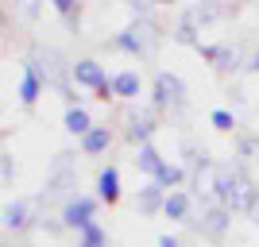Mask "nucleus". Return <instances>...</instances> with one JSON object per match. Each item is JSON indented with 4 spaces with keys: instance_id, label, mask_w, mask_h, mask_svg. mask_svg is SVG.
Returning <instances> with one entry per match:
<instances>
[{
    "instance_id": "nucleus-23",
    "label": "nucleus",
    "mask_w": 259,
    "mask_h": 247,
    "mask_svg": "<svg viewBox=\"0 0 259 247\" xmlns=\"http://www.w3.org/2000/svg\"><path fill=\"white\" fill-rule=\"evenodd\" d=\"M251 66H255V70H259V54H255V58H251Z\"/></svg>"
},
{
    "instance_id": "nucleus-1",
    "label": "nucleus",
    "mask_w": 259,
    "mask_h": 247,
    "mask_svg": "<svg viewBox=\"0 0 259 247\" xmlns=\"http://www.w3.org/2000/svg\"><path fill=\"white\" fill-rule=\"evenodd\" d=\"M93 197H74V201H66V209H62V224L66 228H81L85 232L89 224H93Z\"/></svg>"
},
{
    "instance_id": "nucleus-10",
    "label": "nucleus",
    "mask_w": 259,
    "mask_h": 247,
    "mask_svg": "<svg viewBox=\"0 0 259 247\" xmlns=\"http://www.w3.org/2000/svg\"><path fill=\"white\" fill-rule=\"evenodd\" d=\"M66 128L74 131V135H81V139H85L89 131H93V128H89V116L81 112V108H74V105L66 108Z\"/></svg>"
},
{
    "instance_id": "nucleus-12",
    "label": "nucleus",
    "mask_w": 259,
    "mask_h": 247,
    "mask_svg": "<svg viewBox=\"0 0 259 247\" xmlns=\"http://www.w3.org/2000/svg\"><path fill=\"white\" fill-rule=\"evenodd\" d=\"M4 224H8V228H23V224H27V205H23V201L8 205V209H4Z\"/></svg>"
},
{
    "instance_id": "nucleus-11",
    "label": "nucleus",
    "mask_w": 259,
    "mask_h": 247,
    "mask_svg": "<svg viewBox=\"0 0 259 247\" xmlns=\"http://www.w3.org/2000/svg\"><path fill=\"white\" fill-rule=\"evenodd\" d=\"M162 205H166V197H162L159 185H147V189L140 193V209H143V213H159Z\"/></svg>"
},
{
    "instance_id": "nucleus-8",
    "label": "nucleus",
    "mask_w": 259,
    "mask_h": 247,
    "mask_svg": "<svg viewBox=\"0 0 259 247\" xmlns=\"http://www.w3.org/2000/svg\"><path fill=\"white\" fill-rule=\"evenodd\" d=\"M162 213L170 216V220H186V216H190V193H166Z\"/></svg>"
},
{
    "instance_id": "nucleus-20",
    "label": "nucleus",
    "mask_w": 259,
    "mask_h": 247,
    "mask_svg": "<svg viewBox=\"0 0 259 247\" xmlns=\"http://www.w3.org/2000/svg\"><path fill=\"white\" fill-rule=\"evenodd\" d=\"M240 147H244V151H248V155H251V159H259V139H244V143H240Z\"/></svg>"
},
{
    "instance_id": "nucleus-17",
    "label": "nucleus",
    "mask_w": 259,
    "mask_h": 247,
    "mask_svg": "<svg viewBox=\"0 0 259 247\" xmlns=\"http://www.w3.org/2000/svg\"><path fill=\"white\" fill-rule=\"evenodd\" d=\"M225 224H228V220H225V209H213V213L205 216V232H225Z\"/></svg>"
},
{
    "instance_id": "nucleus-19",
    "label": "nucleus",
    "mask_w": 259,
    "mask_h": 247,
    "mask_svg": "<svg viewBox=\"0 0 259 247\" xmlns=\"http://www.w3.org/2000/svg\"><path fill=\"white\" fill-rule=\"evenodd\" d=\"M116 46H124V51H136V54L143 51V43H140V35H132V31H124V35H120V39H116Z\"/></svg>"
},
{
    "instance_id": "nucleus-9",
    "label": "nucleus",
    "mask_w": 259,
    "mask_h": 247,
    "mask_svg": "<svg viewBox=\"0 0 259 247\" xmlns=\"http://www.w3.org/2000/svg\"><path fill=\"white\" fill-rule=\"evenodd\" d=\"M108 139H112V131H108V128H93L85 139H81V151H85V155H101V151L108 147Z\"/></svg>"
},
{
    "instance_id": "nucleus-6",
    "label": "nucleus",
    "mask_w": 259,
    "mask_h": 247,
    "mask_svg": "<svg viewBox=\"0 0 259 247\" xmlns=\"http://www.w3.org/2000/svg\"><path fill=\"white\" fill-rule=\"evenodd\" d=\"M136 166H140L143 174H151V178H155V174L162 170V159H159V151H155L151 143H143V147H140V155H136Z\"/></svg>"
},
{
    "instance_id": "nucleus-21",
    "label": "nucleus",
    "mask_w": 259,
    "mask_h": 247,
    "mask_svg": "<svg viewBox=\"0 0 259 247\" xmlns=\"http://www.w3.org/2000/svg\"><path fill=\"white\" fill-rule=\"evenodd\" d=\"M248 213H251V220H259V193L251 197V205H248Z\"/></svg>"
},
{
    "instance_id": "nucleus-16",
    "label": "nucleus",
    "mask_w": 259,
    "mask_h": 247,
    "mask_svg": "<svg viewBox=\"0 0 259 247\" xmlns=\"http://www.w3.org/2000/svg\"><path fill=\"white\" fill-rule=\"evenodd\" d=\"M108 236H105V228L101 224H89L85 232H81V247H105Z\"/></svg>"
},
{
    "instance_id": "nucleus-2",
    "label": "nucleus",
    "mask_w": 259,
    "mask_h": 247,
    "mask_svg": "<svg viewBox=\"0 0 259 247\" xmlns=\"http://www.w3.org/2000/svg\"><path fill=\"white\" fill-rule=\"evenodd\" d=\"M70 74H74V81H81V85H89V89H101V93H105V89H112V81L105 77V70H101L97 62H89V58L74 62V70H70ZM105 97H108V93H105Z\"/></svg>"
},
{
    "instance_id": "nucleus-18",
    "label": "nucleus",
    "mask_w": 259,
    "mask_h": 247,
    "mask_svg": "<svg viewBox=\"0 0 259 247\" xmlns=\"http://www.w3.org/2000/svg\"><path fill=\"white\" fill-rule=\"evenodd\" d=\"M213 128H221V131H232V128H236V120H232V112H225V108H217V112H213Z\"/></svg>"
},
{
    "instance_id": "nucleus-14",
    "label": "nucleus",
    "mask_w": 259,
    "mask_h": 247,
    "mask_svg": "<svg viewBox=\"0 0 259 247\" xmlns=\"http://www.w3.org/2000/svg\"><path fill=\"white\" fill-rule=\"evenodd\" d=\"M182 182V170H178V166H166V162H162V170L155 174V185H159V189H170V185H178Z\"/></svg>"
},
{
    "instance_id": "nucleus-7",
    "label": "nucleus",
    "mask_w": 259,
    "mask_h": 247,
    "mask_svg": "<svg viewBox=\"0 0 259 247\" xmlns=\"http://www.w3.org/2000/svg\"><path fill=\"white\" fill-rule=\"evenodd\" d=\"M97 193L105 197V201H116V197H120V178H116V166L101 170V178H97Z\"/></svg>"
},
{
    "instance_id": "nucleus-22",
    "label": "nucleus",
    "mask_w": 259,
    "mask_h": 247,
    "mask_svg": "<svg viewBox=\"0 0 259 247\" xmlns=\"http://www.w3.org/2000/svg\"><path fill=\"white\" fill-rule=\"evenodd\" d=\"M159 247H178V239L174 236H159Z\"/></svg>"
},
{
    "instance_id": "nucleus-3",
    "label": "nucleus",
    "mask_w": 259,
    "mask_h": 247,
    "mask_svg": "<svg viewBox=\"0 0 259 247\" xmlns=\"http://www.w3.org/2000/svg\"><path fill=\"white\" fill-rule=\"evenodd\" d=\"M155 101H159V105H174V108H182V81H178V77L174 74H159L155 77Z\"/></svg>"
},
{
    "instance_id": "nucleus-5",
    "label": "nucleus",
    "mask_w": 259,
    "mask_h": 247,
    "mask_svg": "<svg viewBox=\"0 0 259 247\" xmlns=\"http://www.w3.org/2000/svg\"><path fill=\"white\" fill-rule=\"evenodd\" d=\"M112 93L116 97H140V74H132V70L116 74L112 77Z\"/></svg>"
},
{
    "instance_id": "nucleus-13",
    "label": "nucleus",
    "mask_w": 259,
    "mask_h": 247,
    "mask_svg": "<svg viewBox=\"0 0 259 247\" xmlns=\"http://www.w3.org/2000/svg\"><path fill=\"white\" fill-rule=\"evenodd\" d=\"M205 58H213L217 66H236V51H228V46H201Z\"/></svg>"
},
{
    "instance_id": "nucleus-4",
    "label": "nucleus",
    "mask_w": 259,
    "mask_h": 247,
    "mask_svg": "<svg viewBox=\"0 0 259 247\" xmlns=\"http://www.w3.org/2000/svg\"><path fill=\"white\" fill-rule=\"evenodd\" d=\"M35 97H39V62H27V66H23L20 101H23V105H35Z\"/></svg>"
},
{
    "instance_id": "nucleus-15",
    "label": "nucleus",
    "mask_w": 259,
    "mask_h": 247,
    "mask_svg": "<svg viewBox=\"0 0 259 247\" xmlns=\"http://www.w3.org/2000/svg\"><path fill=\"white\" fill-rule=\"evenodd\" d=\"M151 131H155V120L151 116H132V128H128V135H132V139H143V143H147V135H151Z\"/></svg>"
}]
</instances>
